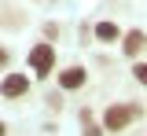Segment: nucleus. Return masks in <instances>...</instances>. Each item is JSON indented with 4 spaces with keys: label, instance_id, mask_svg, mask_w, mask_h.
<instances>
[{
    "label": "nucleus",
    "instance_id": "1",
    "mask_svg": "<svg viewBox=\"0 0 147 136\" xmlns=\"http://www.w3.org/2000/svg\"><path fill=\"white\" fill-rule=\"evenodd\" d=\"M136 118H140V107L136 103H114V107H107V114H103V129L107 133H121Z\"/></svg>",
    "mask_w": 147,
    "mask_h": 136
},
{
    "label": "nucleus",
    "instance_id": "2",
    "mask_svg": "<svg viewBox=\"0 0 147 136\" xmlns=\"http://www.w3.org/2000/svg\"><path fill=\"white\" fill-rule=\"evenodd\" d=\"M30 66H33L37 77H48L55 66V48L52 44H37V48H30Z\"/></svg>",
    "mask_w": 147,
    "mask_h": 136
},
{
    "label": "nucleus",
    "instance_id": "3",
    "mask_svg": "<svg viewBox=\"0 0 147 136\" xmlns=\"http://www.w3.org/2000/svg\"><path fill=\"white\" fill-rule=\"evenodd\" d=\"M30 92V77L26 74H7V77L0 81V96L4 99H18V96H26Z\"/></svg>",
    "mask_w": 147,
    "mask_h": 136
},
{
    "label": "nucleus",
    "instance_id": "4",
    "mask_svg": "<svg viewBox=\"0 0 147 136\" xmlns=\"http://www.w3.org/2000/svg\"><path fill=\"white\" fill-rule=\"evenodd\" d=\"M85 81H88V70H85V66H66V70L59 74V88L74 92V88H81Z\"/></svg>",
    "mask_w": 147,
    "mask_h": 136
},
{
    "label": "nucleus",
    "instance_id": "5",
    "mask_svg": "<svg viewBox=\"0 0 147 136\" xmlns=\"http://www.w3.org/2000/svg\"><path fill=\"white\" fill-rule=\"evenodd\" d=\"M144 44H147V33H144V30H129L125 37H121V52H125L129 59H136L140 52H144Z\"/></svg>",
    "mask_w": 147,
    "mask_h": 136
},
{
    "label": "nucleus",
    "instance_id": "6",
    "mask_svg": "<svg viewBox=\"0 0 147 136\" xmlns=\"http://www.w3.org/2000/svg\"><path fill=\"white\" fill-rule=\"evenodd\" d=\"M96 37L103 40V44L118 40V26H114V22H99V26H96Z\"/></svg>",
    "mask_w": 147,
    "mask_h": 136
},
{
    "label": "nucleus",
    "instance_id": "7",
    "mask_svg": "<svg viewBox=\"0 0 147 136\" xmlns=\"http://www.w3.org/2000/svg\"><path fill=\"white\" fill-rule=\"evenodd\" d=\"M132 77L140 81V85H147V63H136L132 66Z\"/></svg>",
    "mask_w": 147,
    "mask_h": 136
},
{
    "label": "nucleus",
    "instance_id": "8",
    "mask_svg": "<svg viewBox=\"0 0 147 136\" xmlns=\"http://www.w3.org/2000/svg\"><path fill=\"white\" fill-rule=\"evenodd\" d=\"M0 66H7V48H0Z\"/></svg>",
    "mask_w": 147,
    "mask_h": 136
},
{
    "label": "nucleus",
    "instance_id": "9",
    "mask_svg": "<svg viewBox=\"0 0 147 136\" xmlns=\"http://www.w3.org/2000/svg\"><path fill=\"white\" fill-rule=\"evenodd\" d=\"M0 136H7V125H4V121H0Z\"/></svg>",
    "mask_w": 147,
    "mask_h": 136
}]
</instances>
